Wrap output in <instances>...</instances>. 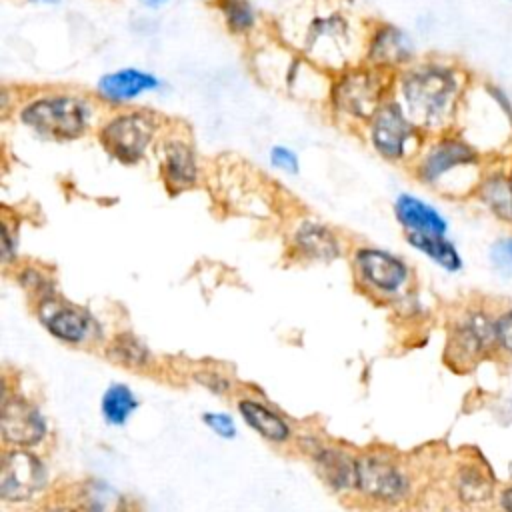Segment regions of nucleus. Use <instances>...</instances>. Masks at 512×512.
Returning <instances> with one entry per match:
<instances>
[{
	"mask_svg": "<svg viewBox=\"0 0 512 512\" xmlns=\"http://www.w3.org/2000/svg\"><path fill=\"white\" fill-rule=\"evenodd\" d=\"M468 88L470 78L464 70L444 62H426L404 72L402 108L420 130L444 134L450 132Z\"/></svg>",
	"mask_w": 512,
	"mask_h": 512,
	"instance_id": "f257e3e1",
	"label": "nucleus"
},
{
	"mask_svg": "<svg viewBox=\"0 0 512 512\" xmlns=\"http://www.w3.org/2000/svg\"><path fill=\"white\" fill-rule=\"evenodd\" d=\"M488 162L490 160L462 134L444 132L422 152L416 172L424 184L438 188L446 186V180L450 186V178L456 174L472 196Z\"/></svg>",
	"mask_w": 512,
	"mask_h": 512,
	"instance_id": "f03ea898",
	"label": "nucleus"
},
{
	"mask_svg": "<svg viewBox=\"0 0 512 512\" xmlns=\"http://www.w3.org/2000/svg\"><path fill=\"white\" fill-rule=\"evenodd\" d=\"M22 122L46 138L72 140L86 130L88 106L72 96H46L22 110Z\"/></svg>",
	"mask_w": 512,
	"mask_h": 512,
	"instance_id": "7ed1b4c3",
	"label": "nucleus"
},
{
	"mask_svg": "<svg viewBox=\"0 0 512 512\" xmlns=\"http://www.w3.org/2000/svg\"><path fill=\"white\" fill-rule=\"evenodd\" d=\"M156 132V120L146 112H128L112 118L100 132L102 146L124 164L138 162Z\"/></svg>",
	"mask_w": 512,
	"mask_h": 512,
	"instance_id": "20e7f679",
	"label": "nucleus"
},
{
	"mask_svg": "<svg viewBox=\"0 0 512 512\" xmlns=\"http://www.w3.org/2000/svg\"><path fill=\"white\" fill-rule=\"evenodd\" d=\"M496 344V314L486 308H466L452 324L448 354L456 362H472L492 350Z\"/></svg>",
	"mask_w": 512,
	"mask_h": 512,
	"instance_id": "39448f33",
	"label": "nucleus"
},
{
	"mask_svg": "<svg viewBox=\"0 0 512 512\" xmlns=\"http://www.w3.org/2000/svg\"><path fill=\"white\" fill-rule=\"evenodd\" d=\"M46 468L42 460L26 448L6 452L0 474V494L4 500L22 502L38 494L46 484Z\"/></svg>",
	"mask_w": 512,
	"mask_h": 512,
	"instance_id": "423d86ee",
	"label": "nucleus"
},
{
	"mask_svg": "<svg viewBox=\"0 0 512 512\" xmlns=\"http://www.w3.org/2000/svg\"><path fill=\"white\" fill-rule=\"evenodd\" d=\"M420 128L408 118L402 104L384 102L372 116L370 138L376 150L386 158H402L408 152L412 140H416Z\"/></svg>",
	"mask_w": 512,
	"mask_h": 512,
	"instance_id": "0eeeda50",
	"label": "nucleus"
},
{
	"mask_svg": "<svg viewBox=\"0 0 512 512\" xmlns=\"http://www.w3.org/2000/svg\"><path fill=\"white\" fill-rule=\"evenodd\" d=\"M382 78L370 70H352L334 84V106L348 116H374L382 102Z\"/></svg>",
	"mask_w": 512,
	"mask_h": 512,
	"instance_id": "6e6552de",
	"label": "nucleus"
},
{
	"mask_svg": "<svg viewBox=\"0 0 512 512\" xmlns=\"http://www.w3.org/2000/svg\"><path fill=\"white\" fill-rule=\"evenodd\" d=\"M410 482L400 466L378 456H364L356 462V490L364 496L392 504L408 494Z\"/></svg>",
	"mask_w": 512,
	"mask_h": 512,
	"instance_id": "1a4fd4ad",
	"label": "nucleus"
},
{
	"mask_svg": "<svg viewBox=\"0 0 512 512\" xmlns=\"http://www.w3.org/2000/svg\"><path fill=\"white\" fill-rule=\"evenodd\" d=\"M472 198L496 222L512 228V174L508 158L488 162Z\"/></svg>",
	"mask_w": 512,
	"mask_h": 512,
	"instance_id": "9d476101",
	"label": "nucleus"
},
{
	"mask_svg": "<svg viewBox=\"0 0 512 512\" xmlns=\"http://www.w3.org/2000/svg\"><path fill=\"white\" fill-rule=\"evenodd\" d=\"M2 438L18 448L38 444L46 434V422L40 410L22 396L6 398L0 416Z\"/></svg>",
	"mask_w": 512,
	"mask_h": 512,
	"instance_id": "9b49d317",
	"label": "nucleus"
},
{
	"mask_svg": "<svg viewBox=\"0 0 512 512\" xmlns=\"http://www.w3.org/2000/svg\"><path fill=\"white\" fill-rule=\"evenodd\" d=\"M360 276L380 292H396L408 280V266L394 254L378 248H362L356 252Z\"/></svg>",
	"mask_w": 512,
	"mask_h": 512,
	"instance_id": "f8f14e48",
	"label": "nucleus"
},
{
	"mask_svg": "<svg viewBox=\"0 0 512 512\" xmlns=\"http://www.w3.org/2000/svg\"><path fill=\"white\" fill-rule=\"evenodd\" d=\"M394 212L398 222L406 228V234H448V222L442 212L414 194H400Z\"/></svg>",
	"mask_w": 512,
	"mask_h": 512,
	"instance_id": "ddd939ff",
	"label": "nucleus"
},
{
	"mask_svg": "<svg viewBox=\"0 0 512 512\" xmlns=\"http://www.w3.org/2000/svg\"><path fill=\"white\" fill-rule=\"evenodd\" d=\"M40 318L44 326L64 342H82L90 332V318L84 310L70 304H60L52 298H44Z\"/></svg>",
	"mask_w": 512,
	"mask_h": 512,
	"instance_id": "4468645a",
	"label": "nucleus"
},
{
	"mask_svg": "<svg viewBox=\"0 0 512 512\" xmlns=\"http://www.w3.org/2000/svg\"><path fill=\"white\" fill-rule=\"evenodd\" d=\"M158 86V78L150 72H142L136 68H124L110 72L100 78L98 82V92L112 102H122V100H132L140 96L142 92L154 90Z\"/></svg>",
	"mask_w": 512,
	"mask_h": 512,
	"instance_id": "2eb2a0df",
	"label": "nucleus"
},
{
	"mask_svg": "<svg viewBox=\"0 0 512 512\" xmlns=\"http://www.w3.org/2000/svg\"><path fill=\"white\" fill-rule=\"evenodd\" d=\"M162 176L174 190H184L196 182V158L192 148L182 140H170L164 144Z\"/></svg>",
	"mask_w": 512,
	"mask_h": 512,
	"instance_id": "dca6fc26",
	"label": "nucleus"
},
{
	"mask_svg": "<svg viewBox=\"0 0 512 512\" xmlns=\"http://www.w3.org/2000/svg\"><path fill=\"white\" fill-rule=\"evenodd\" d=\"M316 466L322 474V478L334 488H356V462L352 456H348L342 450L336 448H318L314 454Z\"/></svg>",
	"mask_w": 512,
	"mask_h": 512,
	"instance_id": "f3484780",
	"label": "nucleus"
},
{
	"mask_svg": "<svg viewBox=\"0 0 512 512\" xmlns=\"http://www.w3.org/2000/svg\"><path fill=\"white\" fill-rule=\"evenodd\" d=\"M406 240L412 248H416L420 254L430 258L436 266H440L446 272H460L464 266L462 254L458 252L456 244L446 236L406 234Z\"/></svg>",
	"mask_w": 512,
	"mask_h": 512,
	"instance_id": "a211bd4d",
	"label": "nucleus"
},
{
	"mask_svg": "<svg viewBox=\"0 0 512 512\" xmlns=\"http://www.w3.org/2000/svg\"><path fill=\"white\" fill-rule=\"evenodd\" d=\"M238 410H240L242 418L246 420V424L250 428H254L258 434H262L264 438H268L272 442L288 440L290 426L282 420V416H278L274 410L266 408L258 400L244 398L238 402Z\"/></svg>",
	"mask_w": 512,
	"mask_h": 512,
	"instance_id": "6ab92c4d",
	"label": "nucleus"
},
{
	"mask_svg": "<svg viewBox=\"0 0 512 512\" xmlns=\"http://www.w3.org/2000/svg\"><path fill=\"white\" fill-rule=\"evenodd\" d=\"M296 246L304 256L316 260H332L340 254V246L336 236L320 224L306 222L296 232Z\"/></svg>",
	"mask_w": 512,
	"mask_h": 512,
	"instance_id": "aec40b11",
	"label": "nucleus"
},
{
	"mask_svg": "<svg viewBox=\"0 0 512 512\" xmlns=\"http://www.w3.org/2000/svg\"><path fill=\"white\" fill-rule=\"evenodd\" d=\"M372 56L382 64L406 62L412 56V42L402 30L384 26L372 42Z\"/></svg>",
	"mask_w": 512,
	"mask_h": 512,
	"instance_id": "412c9836",
	"label": "nucleus"
},
{
	"mask_svg": "<svg viewBox=\"0 0 512 512\" xmlns=\"http://www.w3.org/2000/svg\"><path fill=\"white\" fill-rule=\"evenodd\" d=\"M138 400L134 392L124 384H112L102 396V414L108 424L120 426L136 410Z\"/></svg>",
	"mask_w": 512,
	"mask_h": 512,
	"instance_id": "4be33fe9",
	"label": "nucleus"
},
{
	"mask_svg": "<svg viewBox=\"0 0 512 512\" xmlns=\"http://www.w3.org/2000/svg\"><path fill=\"white\" fill-rule=\"evenodd\" d=\"M108 356L114 362H120V364L130 366V368H142V366L148 364V358H150L146 346L138 338H134L132 334L116 336L114 342L108 348Z\"/></svg>",
	"mask_w": 512,
	"mask_h": 512,
	"instance_id": "5701e85b",
	"label": "nucleus"
},
{
	"mask_svg": "<svg viewBox=\"0 0 512 512\" xmlns=\"http://www.w3.org/2000/svg\"><path fill=\"white\" fill-rule=\"evenodd\" d=\"M490 266L504 278H512V232L498 236L488 248Z\"/></svg>",
	"mask_w": 512,
	"mask_h": 512,
	"instance_id": "b1692460",
	"label": "nucleus"
},
{
	"mask_svg": "<svg viewBox=\"0 0 512 512\" xmlns=\"http://www.w3.org/2000/svg\"><path fill=\"white\" fill-rule=\"evenodd\" d=\"M458 492H460V498L476 502L488 496L490 484L478 470L468 468V470H462L458 476Z\"/></svg>",
	"mask_w": 512,
	"mask_h": 512,
	"instance_id": "393cba45",
	"label": "nucleus"
},
{
	"mask_svg": "<svg viewBox=\"0 0 512 512\" xmlns=\"http://www.w3.org/2000/svg\"><path fill=\"white\" fill-rule=\"evenodd\" d=\"M222 12L234 32H246L254 24V12L246 0H222Z\"/></svg>",
	"mask_w": 512,
	"mask_h": 512,
	"instance_id": "a878e982",
	"label": "nucleus"
},
{
	"mask_svg": "<svg viewBox=\"0 0 512 512\" xmlns=\"http://www.w3.org/2000/svg\"><path fill=\"white\" fill-rule=\"evenodd\" d=\"M496 344L504 352L512 354V306L496 314Z\"/></svg>",
	"mask_w": 512,
	"mask_h": 512,
	"instance_id": "bb28decb",
	"label": "nucleus"
},
{
	"mask_svg": "<svg viewBox=\"0 0 512 512\" xmlns=\"http://www.w3.org/2000/svg\"><path fill=\"white\" fill-rule=\"evenodd\" d=\"M202 420L210 430H214L222 438H234V434H236L234 420L224 412H206L202 416Z\"/></svg>",
	"mask_w": 512,
	"mask_h": 512,
	"instance_id": "cd10ccee",
	"label": "nucleus"
},
{
	"mask_svg": "<svg viewBox=\"0 0 512 512\" xmlns=\"http://www.w3.org/2000/svg\"><path fill=\"white\" fill-rule=\"evenodd\" d=\"M270 164L276 166L282 172H290L296 174L298 172V158L290 148L284 146H274L270 150Z\"/></svg>",
	"mask_w": 512,
	"mask_h": 512,
	"instance_id": "c85d7f7f",
	"label": "nucleus"
},
{
	"mask_svg": "<svg viewBox=\"0 0 512 512\" xmlns=\"http://www.w3.org/2000/svg\"><path fill=\"white\" fill-rule=\"evenodd\" d=\"M500 506L504 508V512H512V486H508L506 490H502V494H500Z\"/></svg>",
	"mask_w": 512,
	"mask_h": 512,
	"instance_id": "c756f323",
	"label": "nucleus"
},
{
	"mask_svg": "<svg viewBox=\"0 0 512 512\" xmlns=\"http://www.w3.org/2000/svg\"><path fill=\"white\" fill-rule=\"evenodd\" d=\"M140 2H142V4H146V6H152V8H154V6H160V4H164L166 0H140Z\"/></svg>",
	"mask_w": 512,
	"mask_h": 512,
	"instance_id": "7c9ffc66",
	"label": "nucleus"
},
{
	"mask_svg": "<svg viewBox=\"0 0 512 512\" xmlns=\"http://www.w3.org/2000/svg\"><path fill=\"white\" fill-rule=\"evenodd\" d=\"M46 512H74V510H70V508H50Z\"/></svg>",
	"mask_w": 512,
	"mask_h": 512,
	"instance_id": "2f4dec72",
	"label": "nucleus"
},
{
	"mask_svg": "<svg viewBox=\"0 0 512 512\" xmlns=\"http://www.w3.org/2000/svg\"><path fill=\"white\" fill-rule=\"evenodd\" d=\"M30 2H38V4H54L58 0H30Z\"/></svg>",
	"mask_w": 512,
	"mask_h": 512,
	"instance_id": "473e14b6",
	"label": "nucleus"
},
{
	"mask_svg": "<svg viewBox=\"0 0 512 512\" xmlns=\"http://www.w3.org/2000/svg\"><path fill=\"white\" fill-rule=\"evenodd\" d=\"M508 166H510V174H512V156L508 158Z\"/></svg>",
	"mask_w": 512,
	"mask_h": 512,
	"instance_id": "72a5a7b5",
	"label": "nucleus"
}]
</instances>
